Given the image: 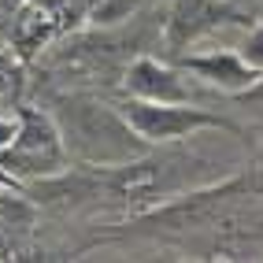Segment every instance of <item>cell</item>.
<instances>
[{
  "mask_svg": "<svg viewBox=\"0 0 263 263\" xmlns=\"http://www.w3.org/2000/svg\"><path fill=\"white\" fill-rule=\"evenodd\" d=\"M245 11H237L230 0H174L163 23V45L171 56H182L185 48L204 41L219 26H245Z\"/></svg>",
  "mask_w": 263,
  "mask_h": 263,
  "instance_id": "obj_4",
  "label": "cell"
},
{
  "mask_svg": "<svg viewBox=\"0 0 263 263\" xmlns=\"http://www.w3.org/2000/svg\"><path fill=\"white\" fill-rule=\"evenodd\" d=\"M48 111L56 115L67 152L78 167H119L152 148L126 122L119 104L111 108V104L82 97V93H60L52 97Z\"/></svg>",
  "mask_w": 263,
  "mask_h": 263,
  "instance_id": "obj_1",
  "label": "cell"
},
{
  "mask_svg": "<svg viewBox=\"0 0 263 263\" xmlns=\"http://www.w3.org/2000/svg\"><path fill=\"white\" fill-rule=\"evenodd\" d=\"M15 134H19V115H15V119H4V115H0V152L15 141Z\"/></svg>",
  "mask_w": 263,
  "mask_h": 263,
  "instance_id": "obj_8",
  "label": "cell"
},
{
  "mask_svg": "<svg viewBox=\"0 0 263 263\" xmlns=\"http://www.w3.org/2000/svg\"><path fill=\"white\" fill-rule=\"evenodd\" d=\"M122 89L130 97H145V100H167V104H193V85L185 82V67L156 60V56H137L126 63L122 71Z\"/></svg>",
  "mask_w": 263,
  "mask_h": 263,
  "instance_id": "obj_6",
  "label": "cell"
},
{
  "mask_svg": "<svg viewBox=\"0 0 263 263\" xmlns=\"http://www.w3.org/2000/svg\"><path fill=\"white\" fill-rule=\"evenodd\" d=\"M174 63L185 67V74H193L197 82L212 85L219 93L241 97L249 93L252 85L259 82V71L241 56L237 48H212V52H182L174 56Z\"/></svg>",
  "mask_w": 263,
  "mask_h": 263,
  "instance_id": "obj_5",
  "label": "cell"
},
{
  "mask_svg": "<svg viewBox=\"0 0 263 263\" xmlns=\"http://www.w3.org/2000/svg\"><path fill=\"white\" fill-rule=\"evenodd\" d=\"M119 111L126 115V122L145 137V141L156 145H178L185 137L200 134V130H226V134H237L241 126L230 119H222L215 111H204L197 104H167V100H145V97H122L119 100Z\"/></svg>",
  "mask_w": 263,
  "mask_h": 263,
  "instance_id": "obj_3",
  "label": "cell"
},
{
  "mask_svg": "<svg viewBox=\"0 0 263 263\" xmlns=\"http://www.w3.org/2000/svg\"><path fill=\"white\" fill-rule=\"evenodd\" d=\"M237 52H241V56H245V60H249V63L256 67V71L263 74V19H259L256 26H249V33L241 37Z\"/></svg>",
  "mask_w": 263,
  "mask_h": 263,
  "instance_id": "obj_7",
  "label": "cell"
},
{
  "mask_svg": "<svg viewBox=\"0 0 263 263\" xmlns=\"http://www.w3.org/2000/svg\"><path fill=\"white\" fill-rule=\"evenodd\" d=\"M19 134L15 141L0 152V167L15 174L23 185L26 182H41V178H56V174L71 171V152L60 134V122L48 108H30L19 104Z\"/></svg>",
  "mask_w": 263,
  "mask_h": 263,
  "instance_id": "obj_2",
  "label": "cell"
},
{
  "mask_svg": "<svg viewBox=\"0 0 263 263\" xmlns=\"http://www.w3.org/2000/svg\"><path fill=\"white\" fill-rule=\"evenodd\" d=\"M11 89V67H0V97Z\"/></svg>",
  "mask_w": 263,
  "mask_h": 263,
  "instance_id": "obj_9",
  "label": "cell"
}]
</instances>
